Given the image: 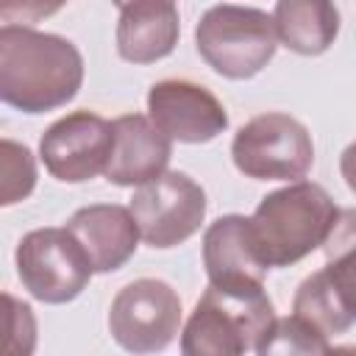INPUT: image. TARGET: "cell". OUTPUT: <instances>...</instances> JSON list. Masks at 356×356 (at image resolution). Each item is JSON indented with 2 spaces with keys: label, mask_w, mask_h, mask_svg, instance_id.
I'll return each mask as SVG.
<instances>
[{
  "label": "cell",
  "mask_w": 356,
  "mask_h": 356,
  "mask_svg": "<svg viewBox=\"0 0 356 356\" xmlns=\"http://www.w3.org/2000/svg\"><path fill=\"white\" fill-rule=\"evenodd\" d=\"M83 83L81 50L31 25L0 28V97L22 114H44L67 106Z\"/></svg>",
  "instance_id": "1"
},
{
  "label": "cell",
  "mask_w": 356,
  "mask_h": 356,
  "mask_svg": "<svg viewBox=\"0 0 356 356\" xmlns=\"http://www.w3.org/2000/svg\"><path fill=\"white\" fill-rule=\"evenodd\" d=\"M337 217L339 209L331 195L303 178L264 195L250 217L261 261L270 270L298 264L312 250L323 248Z\"/></svg>",
  "instance_id": "2"
},
{
  "label": "cell",
  "mask_w": 356,
  "mask_h": 356,
  "mask_svg": "<svg viewBox=\"0 0 356 356\" xmlns=\"http://www.w3.org/2000/svg\"><path fill=\"white\" fill-rule=\"evenodd\" d=\"M273 320L275 312L273 300L264 292V284H209L181 331V350L186 356H239L259 348Z\"/></svg>",
  "instance_id": "3"
},
{
  "label": "cell",
  "mask_w": 356,
  "mask_h": 356,
  "mask_svg": "<svg viewBox=\"0 0 356 356\" xmlns=\"http://www.w3.org/2000/svg\"><path fill=\"white\" fill-rule=\"evenodd\" d=\"M195 47L217 75L228 81H248L273 61L278 33L267 11L220 3L197 19Z\"/></svg>",
  "instance_id": "4"
},
{
  "label": "cell",
  "mask_w": 356,
  "mask_h": 356,
  "mask_svg": "<svg viewBox=\"0 0 356 356\" xmlns=\"http://www.w3.org/2000/svg\"><path fill=\"white\" fill-rule=\"evenodd\" d=\"M231 159L253 181H300L314 164V142L300 120L284 111H267L236 131Z\"/></svg>",
  "instance_id": "5"
},
{
  "label": "cell",
  "mask_w": 356,
  "mask_h": 356,
  "mask_svg": "<svg viewBox=\"0 0 356 356\" xmlns=\"http://www.w3.org/2000/svg\"><path fill=\"white\" fill-rule=\"evenodd\" d=\"M22 286L47 306L75 300L92 281V261L70 228L28 231L14 253Z\"/></svg>",
  "instance_id": "6"
},
{
  "label": "cell",
  "mask_w": 356,
  "mask_h": 356,
  "mask_svg": "<svg viewBox=\"0 0 356 356\" xmlns=\"http://www.w3.org/2000/svg\"><path fill=\"white\" fill-rule=\"evenodd\" d=\"M128 209L139 225L142 242L167 250L200 231L206 220V192L186 172L167 170L136 186Z\"/></svg>",
  "instance_id": "7"
},
{
  "label": "cell",
  "mask_w": 356,
  "mask_h": 356,
  "mask_svg": "<svg viewBox=\"0 0 356 356\" xmlns=\"http://www.w3.org/2000/svg\"><path fill=\"white\" fill-rule=\"evenodd\" d=\"M181 328V298L161 278L125 284L108 309V334L128 353L164 350Z\"/></svg>",
  "instance_id": "8"
},
{
  "label": "cell",
  "mask_w": 356,
  "mask_h": 356,
  "mask_svg": "<svg viewBox=\"0 0 356 356\" xmlns=\"http://www.w3.org/2000/svg\"><path fill=\"white\" fill-rule=\"evenodd\" d=\"M111 150L114 122L86 108L56 120L39 139V159L61 184H86L106 172Z\"/></svg>",
  "instance_id": "9"
},
{
  "label": "cell",
  "mask_w": 356,
  "mask_h": 356,
  "mask_svg": "<svg viewBox=\"0 0 356 356\" xmlns=\"http://www.w3.org/2000/svg\"><path fill=\"white\" fill-rule=\"evenodd\" d=\"M147 117L161 134L184 145L211 142L228 128V114L217 95L184 78H167L150 86Z\"/></svg>",
  "instance_id": "10"
},
{
  "label": "cell",
  "mask_w": 356,
  "mask_h": 356,
  "mask_svg": "<svg viewBox=\"0 0 356 356\" xmlns=\"http://www.w3.org/2000/svg\"><path fill=\"white\" fill-rule=\"evenodd\" d=\"M114 122V150L106 167V181L114 186H142L167 172L172 139L145 114H122Z\"/></svg>",
  "instance_id": "11"
},
{
  "label": "cell",
  "mask_w": 356,
  "mask_h": 356,
  "mask_svg": "<svg viewBox=\"0 0 356 356\" xmlns=\"http://www.w3.org/2000/svg\"><path fill=\"white\" fill-rule=\"evenodd\" d=\"M203 267L209 284L217 286H259L264 284L267 264L259 256L250 217L225 214L203 234Z\"/></svg>",
  "instance_id": "12"
},
{
  "label": "cell",
  "mask_w": 356,
  "mask_h": 356,
  "mask_svg": "<svg viewBox=\"0 0 356 356\" xmlns=\"http://www.w3.org/2000/svg\"><path fill=\"white\" fill-rule=\"evenodd\" d=\"M70 234L81 242L95 273L120 270L139 248V225L131 209L117 203H92L78 209L70 222Z\"/></svg>",
  "instance_id": "13"
},
{
  "label": "cell",
  "mask_w": 356,
  "mask_h": 356,
  "mask_svg": "<svg viewBox=\"0 0 356 356\" xmlns=\"http://www.w3.org/2000/svg\"><path fill=\"white\" fill-rule=\"evenodd\" d=\"M181 36V17L172 0H142L120 8L117 53L128 64H156L167 58Z\"/></svg>",
  "instance_id": "14"
},
{
  "label": "cell",
  "mask_w": 356,
  "mask_h": 356,
  "mask_svg": "<svg viewBox=\"0 0 356 356\" xmlns=\"http://www.w3.org/2000/svg\"><path fill=\"white\" fill-rule=\"evenodd\" d=\"M273 22L278 42L298 56L325 53L339 33L334 0H275Z\"/></svg>",
  "instance_id": "15"
},
{
  "label": "cell",
  "mask_w": 356,
  "mask_h": 356,
  "mask_svg": "<svg viewBox=\"0 0 356 356\" xmlns=\"http://www.w3.org/2000/svg\"><path fill=\"white\" fill-rule=\"evenodd\" d=\"M325 278L356 320V209H339V217L323 242Z\"/></svg>",
  "instance_id": "16"
},
{
  "label": "cell",
  "mask_w": 356,
  "mask_h": 356,
  "mask_svg": "<svg viewBox=\"0 0 356 356\" xmlns=\"http://www.w3.org/2000/svg\"><path fill=\"white\" fill-rule=\"evenodd\" d=\"M292 312L300 314L303 320H309L314 328H320L328 339L337 337V334H345L356 323L353 314L345 309V303L331 289L323 270L306 275L298 284L295 298H292Z\"/></svg>",
  "instance_id": "17"
},
{
  "label": "cell",
  "mask_w": 356,
  "mask_h": 356,
  "mask_svg": "<svg viewBox=\"0 0 356 356\" xmlns=\"http://www.w3.org/2000/svg\"><path fill=\"white\" fill-rule=\"evenodd\" d=\"M328 350H331L328 337L295 312L289 317H275L270 331L261 337V342L256 348L259 356H273V353L317 356V353H328Z\"/></svg>",
  "instance_id": "18"
},
{
  "label": "cell",
  "mask_w": 356,
  "mask_h": 356,
  "mask_svg": "<svg viewBox=\"0 0 356 356\" xmlns=\"http://www.w3.org/2000/svg\"><path fill=\"white\" fill-rule=\"evenodd\" d=\"M3 150V189H0V203L3 206H14L19 200H25L33 186H36V161L33 153L14 142V139H3L0 142Z\"/></svg>",
  "instance_id": "19"
},
{
  "label": "cell",
  "mask_w": 356,
  "mask_h": 356,
  "mask_svg": "<svg viewBox=\"0 0 356 356\" xmlns=\"http://www.w3.org/2000/svg\"><path fill=\"white\" fill-rule=\"evenodd\" d=\"M6 309H8V342H6V353H31L36 348V317L31 312L28 303L17 300L14 295H3Z\"/></svg>",
  "instance_id": "20"
},
{
  "label": "cell",
  "mask_w": 356,
  "mask_h": 356,
  "mask_svg": "<svg viewBox=\"0 0 356 356\" xmlns=\"http://www.w3.org/2000/svg\"><path fill=\"white\" fill-rule=\"evenodd\" d=\"M67 3L70 0H0V19L3 25H36Z\"/></svg>",
  "instance_id": "21"
},
{
  "label": "cell",
  "mask_w": 356,
  "mask_h": 356,
  "mask_svg": "<svg viewBox=\"0 0 356 356\" xmlns=\"http://www.w3.org/2000/svg\"><path fill=\"white\" fill-rule=\"evenodd\" d=\"M339 172L348 184V189L356 195V142H350L339 156Z\"/></svg>",
  "instance_id": "22"
},
{
  "label": "cell",
  "mask_w": 356,
  "mask_h": 356,
  "mask_svg": "<svg viewBox=\"0 0 356 356\" xmlns=\"http://www.w3.org/2000/svg\"><path fill=\"white\" fill-rule=\"evenodd\" d=\"M117 8H125V6H131V3H142V0H111ZM172 3H178V0H172Z\"/></svg>",
  "instance_id": "23"
}]
</instances>
